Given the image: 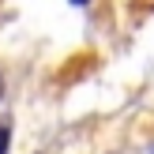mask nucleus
I'll return each instance as SVG.
<instances>
[{
	"label": "nucleus",
	"mask_w": 154,
	"mask_h": 154,
	"mask_svg": "<svg viewBox=\"0 0 154 154\" xmlns=\"http://www.w3.org/2000/svg\"><path fill=\"white\" fill-rule=\"evenodd\" d=\"M0 154H8V124H0Z\"/></svg>",
	"instance_id": "1"
},
{
	"label": "nucleus",
	"mask_w": 154,
	"mask_h": 154,
	"mask_svg": "<svg viewBox=\"0 0 154 154\" xmlns=\"http://www.w3.org/2000/svg\"><path fill=\"white\" fill-rule=\"evenodd\" d=\"M72 4H90V0H72Z\"/></svg>",
	"instance_id": "2"
}]
</instances>
